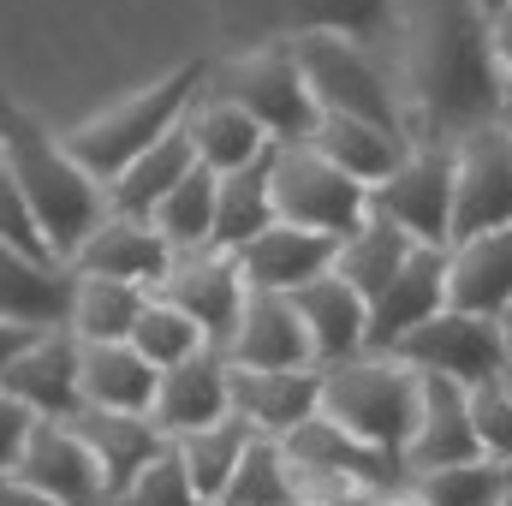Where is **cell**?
<instances>
[{"mask_svg": "<svg viewBox=\"0 0 512 506\" xmlns=\"http://www.w3.org/2000/svg\"><path fill=\"white\" fill-rule=\"evenodd\" d=\"M382 60L399 84L411 143L459 149L507 114L483 0H393V42Z\"/></svg>", "mask_w": 512, "mask_h": 506, "instance_id": "cell-1", "label": "cell"}, {"mask_svg": "<svg viewBox=\"0 0 512 506\" xmlns=\"http://www.w3.org/2000/svg\"><path fill=\"white\" fill-rule=\"evenodd\" d=\"M0 149H6V167H12V179H18V191H24V203H30V215H36L54 262H72L84 251V239L114 215L108 185L90 179L66 155V143L54 131L42 120H30L6 96H0Z\"/></svg>", "mask_w": 512, "mask_h": 506, "instance_id": "cell-2", "label": "cell"}, {"mask_svg": "<svg viewBox=\"0 0 512 506\" xmlns=\"http://www.w3.org/2000/svg\"><path fill=\"white\" fill-rule=\"evenodd\" d=\"M203 78H209V66H203V60L173 66V72H167V78H155L149 90H137V96H126V102H114V108H102V114L78 120V126L60 137V143H66V155H72L90 179L114 185L137 155H149L167 131L185 126V114L197 108V90H209Z\"/></svg>", "mask_w": 512, "mask_h": 506, "instance_id": "cell-3", "label": "cell"}, {"mask_svg": "<svg viewBox=\"0 0 512 506\" xmlns=\"http://www.w3.org/2000/svg\"><path fill=\"white\" fill-rule=\"evenodd\" d=\"M322 417L405 459V441L417 435V417H423V376L382 352L334 364V370H322Z\"/></svg>", "mask_w": 512, "mask_h": 506, "instance_id": "cell-4", "label": "cell"}, {"mask_svg": "<svg viewBox=\"0 0 512 506\" xmlns=\"http://www.w3.org/2000/svg\"><path fill=\"white\" fill-rule=\"evenodd\" d=\"M292 54L304 66V84H310L322 120H364V126L405 131L399 84H393V72L376 48H358L340 36H292Z\"/></svg>", "mask_w": 512, "mask_h": 506, "instance_id": "cell-5", "label": "cell"}, {"mask_svg": "<svg viewBox=\"0 0 512 506\" xmlns=\"http://www.w3.org/2000/svg\"><path fill=\"white\" fill-rule=\"evenodd\" d=\"M209 96L245 108L256 126L268 131L274 149L316 143V131H322V108H316V96L304 84V66H298L292 42H268V48L245 54V60H233L221 72V84H209Z\"/></svg>", "mask_w": 512, "mask_h": 506, "instance_id": "cell-6", "label": "cell"}, {"mask_svg": "<svg viewBox=\"0 0 512 506\" xmlns=\"http://www.w3.org/2000/svg\"><path fill=\"white\" fill-rule=\"evenodd\" d=\"M274 215L286 227L346 245L370 221V185L340 173L316 143H286V149H274Z\"/></svg>", "mask_w": 512, "mask_h": 506, "instance_id": "cell-7", "label": "cell"}, {"mask_svg": "<svg viewBox=\"0 0 512 506\" xmlns=\"http://www.w3.org/2000/svg\"><path fill=\"white\" fill-rule=\"evenodd\" d=\"M393 358L411 364L417 376H441V381H459V387H483V381L507 376L512 346H507V328H501V322H489V316H465V310H441L435 322H423L417 334H405Z\"/></svg>", "mask_w": 512, "mask_h": 506, "instance_id": "cell-8", "label": "cell"}, {"mask_svg": "<svg viewBox=\"0 0 512 506\" xmlns=\"http://www.w3.org/2000/svg\"><path fill=\"white\" fill-rule=\"evenodd\" d=\"M370 215L393 221L423 251H447L453 245V149L411 143L399 173L370 191Z\"/></svg>", "mask_w": 512, "mask_h": 506, "instance_id": "cell-9", "label": "cell"}, {"mask_svg": "<svg viewBox=\"0 0 512 506\" xmlns=\"http://www.w3.org/2000/svg\"><path fill=\"white\" fill-rule=\"evenodd\" d=\"M501 227H512V137L489 126L453 149V245Z\"/></svg>", "mask_w": 512, "mask_h": 506, "instance_id": "cell-10", "label": "cell"}, {"mask_svg": "<svg viewBox=\"0 0 512 506\" xmlns=\"http://www.w3.org/2000/svg\"><path fill=\"white\" fill-rule=\"evenodd\" d=\"M155 298H167L173 310H185V316L203 328L209 352L227 358V340H233V328H239V316H245L251 286H245V268H239L233 251H197V256H179V262H173V274L161 280Z\"/></svg>", "mask_w": 512, "mask_h": 506, "instance_id": "cell-11", "label": "cell"}, {"mask_svg": "<svg viewBox=\"0 0 512 506\" xmlns=\"http://www.w3.org/2000/svg\"><path fill=\"white\" fill-rule=\"evenodd\" d=\"M12 477L30 483L36 495H48L54 506H114L96 453L84 447V435L72 423H30Z\"/></svg>", "mask_w": 512, "mask_h": 506, "instance_id": "cell-12", "label": "cell"}, {"mask_svg": "<svg viewBox=\"0 0 512 506\" xmlns=\"http://www.w3.org/2000/svg\"><path fill=\"white\" fill-rule=\"evenodd\" d=\"M0 393L12 405H24L36 423H72L84 411V381H78V334L60 328V334H36L12 370L0 376Z\"/></svg>", "mask_w": 512, "mask_h": 506, "instance_id": "cell-13", "label": "cell"}, {"mask_svg": "<svg viewBox=\"0 0 512 506\" xmlns=\"http://www.w3.org/2000/svg\"><path fill=\"white\" fill-rule=\"evenodd\" d=\"M78 274L66 262H42L12 245H0V322L24 334H60L72 328Z\"/></svg>", "mask_w": 512, "mask_h": 506, "instance_id": "cell-14", "label": "cell"}, {"mask_svg": "<svg viewBox=\"0 0 512 506\" xmlns=\"http://www.w3.org/2000/svg\"><path fill=\"white\" fill-rule=\"evenodd\" d=\"M280 447H286V459H292V465H310V471L346 477V483L376 489V495H399V489H411V471H405V459H399V453H382V447H370V441L346 435V429H340V423H328V417H310V423H304V429H292Z\"/></svg>", "mask_w": 512, "mask_h": 506, "instance_id": "cell-15", "label": "cell"}, {"mask_svg": "<svg viewBox=\"0 0 512 506\" xmlns=\"http://www.w3.org/2000/svg\"><path fill=\"white\" fill-rule=\"evenodd\" d=\"M477 459H483V441L471 429V387L423 376V417H417V435L405 441L411 483L435 477V471H453V465H477Z\"/></svg>", "mask_w": 512, "mask_h": 506, "instance_id": "cell-16", "label": "cell"}, {"mask_svg": "<svg viewBox=\"0 0 512 506\" xmlns=\"http://www.w3.org/2000/svg\"><path fill=\"white\" fill-rule=\"evenodd\" d=\"M233 417V364L221 352H197L191 364L179 370H161L155 387V405H149V423L167 435V441H185L209 423Z\"/></svg>", "mask_w": 512, "mask_h": 506, "instance_id": "cell-17", "label": "cell"}, {"mask_svg": "<svg viewBox=\"0 0 512 506\" xmlns=\"http://www.w3.org/2000/svg\"><path fill=\"white\" fill-rule=\"evenodd\" d=\"M227 364L233 370H316L298 304L280 298V292H251L245 316H239V328L227 340Z\"/></svg>", "mask_w": 512, "mask_h": 506, "instance_id": "cell-18", "label": "cell"}, {"mask_svg": "<svg viewBox=\"0 0 512 506\" xmlns=\"http://www.w3.org/2000/svg\"><path fill=\"white\" fill-rule=\"evenodd\" d=\"M66 268L72 274H96V280H126V286H143V292H161V280L173 274V251H167V239L149 221L108 215Z\"/></svg>", "mask_w": 512, "mask_h": 506, "instance_id": "cell-19", "label": "cell"}, {"mask_svg": "<svg viewBox=\"0 0 512 506\" xmlns=\"http://www.w3.org/2000/svg\"><path fill=\"white\" fill-rule=\"evenodd\" d=\"M447 310V251H411V262L393 274L382 298L370 304V352L393 358L405 334H417L423 322H435Z\"/></svg>", "mask_w": 512, "mask_h": 506, "instance_id": "cell-20", "label": "cell"}, {"mask_svg": "<svg viewBox=\"0 0 512 506\" xmlns=\"http://www.w3.org/2000/svg\"><path fill=\"white\" fill-rule=\"evenodd\" d=\"M233 417H245L262 441H286L322 417V370H233Z\"/></svg>", "mask_w": 512, "mask_h": 506, "instance_id": "cell-21", "label": "cell"}, {"mask_svg": "<svg viewBox=\"0 0 512 506\" xmlns=\"http://www.w3.org/2000/svg\"><path fill=\"white\" fill-rule=\"evenodd\" d=\"M292 304L304 316L316 370H334V364H352V358L370 352V298H358L340 274L310 280L304 292H292Z\"/></svg>", "mask_w": 512, "mask_h": 506, "instance_id": "cell-22", "label": "cell"}, {"mask_svg": "<svg viewBox=\"0 0 512 506\" xmlns=\"http://www.w3.org/2000/svg\"><path fill=\"white\" fill-rule=\"evenodd\" d=\"M334 256H340L334 239L274 221L262 239H251V245L239 251V268H245V286H251V292H280V298H292V292H304L310 280L334 274Z\"/></svg>", "mask_w": 512, "mask_h": 506, "instance_id": "cell-23", "label": "cell"}, {"mask_svg": "<svg viewBox=\"0 0 512 506\" xmlns=\"http://www.w3.org/2000/svg\"><path fill=\"white\" fill-rule=\"evenodd\" d=\"M447 310L489 316V322L512 316V227L447 251Z\"/></svg>", "mask_w": 512, "mask_h": 506, "instance_id": "cell-24", "label": "cell"}, {"mask_svg": "<svg viewBox=\"0 0 512 506\" xmlns=\"http://www.w3.org/2000/svg\"><path fill=\"white\" fill-rule=\"evenodd\" d=\"M72 429L84 435V447L96 453L102 477H108V501H120L131 483L173 447L149 417H126V411H78Z\"/></svg>", "mask_w": 512, "mask_h": 506, "instance_id": "cell-25", "label": "cell"}, {"mask_svg": "<svg viewBox=\"0 0 512 506\" xmlns=\"http://www.w3.org/2000/svg\"><path fill=\"white\" fill-rule=\"evenodd\" d=\"M78 381H84V411L149 417L155 387H161V370H155L131 340H114V346H84V340H78Z\"/></svg>", "mask_w": 512, "mask_h": 506, "instance_id": "cell-26", "label": "cell"}, {"mask_svg": "<svg viewBox=\"0 0 512 506\" xmlns=\"http://www.w3.org/2000/svg\"><path fill=\"white\" fill-rule=\"evenodd\" d=\"M185 131H191V143H197V161H203L215 179L245 173V167H256L262 155H274L268 131L256 126L245 108L221 102V96H209L203 108H191V114H185Z\"/></svg>", "mask_w": 512, "mask_h": 506, "instance_id": "cell-27", "label": "cell"}, {"mask_svg": "<svg viewBox=\"0 0 512 506\" xmlns=\"http://www.w3.org/2000/svg\"><path fill=\"white\" fill-rule=\"evenodd\" d=\"M191 167H203L197 161V143H191V131H167L149 155H137L126 173L108 185V203H114V215H137V221H149L155 209H161V197L191 173Z\"/></svg>", "mask_w": 512, "mask_h": 506, "instance_id": "cell-28", "label": "cell"}, {"mask_svg": "<svg viewBox=\"0 0 512 506\" xmlns=\"http://www.w3.org/2000/svg\"><path fill=\"white\" fill-rule=\"evenodd\" d=\"M280 24L292 36H340V42L387 54L393 0H280Z\"/></svg>", "mask_w": 512, "mask_h": 506, "instance_id": "cell-29", "label": "cell"}, {"mask_svg": "<svg viewBox=\"0 0 512 506\" xmlns=\"http://www.w3.org/2000/svg\"><path fill=\"white\" fill-rule=\"evenodd\" d=\"M274 155H262L245 173H227L215 185V251H245L251 239H262L274 227Z\"/></svg>", "mask_w": 512, "mask_h": 506, "instance_id": "cell-30", "label": "cell"}, {"mask_svg": "<svg viewBox=\"0 0 512 506\" xmlns=\"http://www.w3.org/2000/svg\"><path fill=\"white\" fill-rule=\"evenodd\" d=\"M316 149L340 167V173H352L358 185H387L393 173H399V161L411 155V137L405 131H387V126H364V120H322L316 131Z\"/></svg>", "mask_w": 512, "mask_h": 506, "instance_id": "cell-31", "label": "cell"}, {"mask_svg": "<svg viewBox=\"0 0 512 506\" xmlns=\"http://www.w3.org/2000/svg\"><path fill=\"white\" fill-rule=\"evenodd\" d=\"M251 441H256V429L245 417H221V423H209V429L173 441V447H179V459H185V471H191V489L209 506H221L227 489H233V477H239V465H245V453H251Z\"/></svg>", "mask_w": 512, "mask_h": 506, "instance_id": "cell-32", "label": "cell"}, {"mask_svg": "<svg viewBox=\"0 0 512 506\" xmlns=\"http://www.w3.org/2000/svg\"><path fill=\"white\" fill-rule=\"evenodd\" d=\"M215 173L209 167H191L167 197H161V209L149 215V227L167 239V251L173 262L179 256H197V251H215Z\"/></svg>", "mask_w": 512, "mask_h": 506, "instance_id": "cell-33", "label": "cell"}, {"mask_svg": "<svg viewBox=\"0 0 512 506\" xmlns=\"http://www.w3.org/2000/svg\"><path fill=\"white\" fill-rule=\"evenodd\" d=\"M411 251H417V245H411L393 221L370 215V221H364V227L340 245V256H334V274H340L358 298H370V304H376L387 286H393V274L411 262Z\"/></svg>", "mask_w": 512, "mask_h": 506, "instance_id": "cell-34", "label": "cell"}, {"mask_svg": "<svg viewBox=\"0 0 512 506\" xmlns=\"http://www.w3.org/2000/svg\"><path fill=\"white\" fill-rule=\"evenodd\" d=\"M149 292L126 286V280H96V274H78V304H72V334L84 346H114L131 340L137 316H143Z\"/></svg>", "mask_w": 512, "mask_h": 506, "instance_id": "cell-35", "label": "cell"}, {"mask_svg": "<svg viewBox=\"0 0 512 506\" xmlns=\"http://www.w3.org/2000/svg\"><path fill=\"white\" fill-rule=\"evenodd\" d=\"M131 346H137L155 370H179V364H191L197 352H209L203 328H197L185 310H173L167 298H155V292H149V304H143V316H137V328H131Z\"/></svg>", "mask_w": 512, "mask_h": 506, "instance_id": "cell-36", "label": "cell"}, {"mask_svg": "<svg viewBox=\"0 0 512 506\" xmlns=\"http://www.w3.org/2000/svg\"><path fill=\"white\" fill-rule=\"evenodd\" d=\"M221 506H298V495H292V465H286V447L256 435Z\"/></svg>", "mask_w": 512, "mask_h": 506, "instance_id": "cell-37", "label": "cell"}, {"mask_svg": "<svg viewBox=\"0 0 512 506\" xmlns=\"http://www.w3.org/2000/svg\"><path fill=\"white\" fill-rule=\"evenodd\" d=\"M429 506H501L512 495L507 471L495 459H477V465H453V471H435V477H417L411 483Z\"/></svg>", "mask_w": 512, "mask_h": 506, "instance_id": "cell-38", "label": "cell"}, {"mask_svg": "<svg viewBox=\"0 0 512 506\" xmlns=\"http://www.w3.org/2000/svg\"><path fill=\"white\" fill-rule=\"evenodd\" d=\"M114 506H209L197 489H191V471H185V459H179V447H167L137 483H131L126 495Z\"/></svg>", "mask_w": 512, "mask_h": 506, "instance_id": "cell-39", "label": "cell"}, {"mask_svg": "<svg viewBox=\"0 0 512 506\" xmlns=\"http://www.w3.org/2000/svg\"><path fill=\"white\" fill-rule=\"evenodd\" d=\"M471 429H477V441H483V459H495V465H512V393L507 381H483V387H471Z\"/></svg>", "mask_w": 512, "mask_h": 506, "instance_id": "cell-40", "label": "cell"}, {"mask_svg": "<svg viewBox=\"0 0 512 506\" xmlns=\"http://www.w3.org/2000/svg\"><path fill=\"white\" fill-rule=\"evenodd\" d=\"M0 245L54 262L42 227H36V215H30V203H24V191H18V179H12V167H6V149H0Z\"/></svg>", "mask_w": 512, "mask_h": 506, "instance_id": "cell-41", "label": "cell"}, {"mask_svg": "<svg viewBox=\"0 0 512 506\" xmlns=\"http://www.w3.org/2000/svg\"><path fill=\"white\" fill-rule=\"evenodd\" d=\"M30 423H36V417H30L24 405H12V399L0 393V477H6L12 465H18V453H24V435H30Z\"/></svg>", "mask_w": 512, "mask_h": 506, "instance_id": "cell-42", "label": "cell"}, {"mask_svg": "<svg viewBox=\"0 0 512 506\" xmlns=\"http://www.w3.org/2000/svg\"><path fill=\"white\" fill-rule=\"evenodd\" d=\"M489 48H495V72H501V90L512 102V6L489 18Z\"/></svg>", "mask_w": 512, "mask_h": 506, "instance_id": "cell-43", "label": "cell"}, {"mask_svg": "<svg viewBox=\"0 0 512 506\" xmlns=\"http://www.w3.org/2000/svg\"><path fill=\"white\" fill-rule=\"evenodd\" d=\"M0 506H54V501H48V495H36L30 483H18V477L6 471V477H0Z\"/></svg>", "mask_w": 512, "mask_h": 506, "instance_id": "cell-44", "label": "cell"}, {"mask_svg": "<svg viewBox=\"0 0 512 506\" xmlns=\"http://www.w3.org/2000/svg\"><path fill=\"white\" fill-rule=\"evenodd\" d=\"M30 340H36V334H24V328H6V322H0V376L12 370V358H18Z\"/></svg>", "mask_w": 512, "mask_h": 506, "instance_id": "cell-45", "label": "cell"}, {"mask_svg": "<svg viewBox=\"0 0 512 506\" xmlns=\"http://www.w3.org/2000/svg\"><path fill=\"white\" fill-rule=\"evenodd\" d=\"M334 506H382V495H376V489H352L346 501H334Z\"/></svg>", "mask_w": 512, "mask_h": 506, "instance_id": "cell-46", "label": "cell"}, {"mask_svg": "<svg viewBox=\"0 0 512 506\" xmlns=\"http://www.w3.org/2000/svg\"><path fill=\"white\" fill-rule=\"evenodd\" d=\"M382 506H429L417 489H399V495H382Z\"/></svg>", "mask_w": 512, "mask_h": 506, "instance_id": "cell-47", "label": "cell"}, {"mask_svg": "<svg viewBox=\"0 0 512 506\" xmlns=\"http://www.w3.org/2000/svg\"><path fill=\"white\" fill-rule=\"evenodd\" d=\"M512 0H483V12H489V18H495V12H507Z\"/></svg>", "mask_w": 512, "mask_h": 506, "instance_id": "cell-48", "label": "cell"}, {"mask_svg": "<svg viewBox=\"0 0 512 506\" xmlns=\"http://www.w3.org/2000/svg\"><path fill=\"white\" fill-rule=\"evenodd\" d=\"M501 126H507V137H512V102H507V114H501Z\"/></svg>", "mask_w": 512, "mask_h": 506, "instance_id": "cell-49", "label": "cell"}, {"mask_svg": "<svg viewBox=\"0 0 512 506\" xmlns=\"http://www.w3.org/2000/svg\"><path fill=\"white\" fill-rule=\"evenodd\" d=\"M501 328H507V346H512V316H507V322H501Z\"/></svg>", "mask_w": 512, "mask_h": 506, "instance_id": "cell-50", "label": "cell"}, {"mask_svg": "<svg viewBox=\"0 0 512 506\" xmlns=\"http://www.w3.org/2000/svg\"><path fill=\"white\" fill-rule=\"evenodd\" d=\"M501 381H507V393H512V364H507V376H501Z\"/></svg>", "mask_w": 512, "mask_h": 506, "instance_id": "cell-51", "label": "cell"}, {"mask_svg": "<svg viewBox=\"0 0 512 506\" xmlns=\"http://www.w3.org/2000/svg\"><path fill=\"white\" fill-rule=\"evenodd\" d=\"M501 471H507V489H512V465H501Z\"/></svg>", "mask_w": 512, "mask_h": 506, "instance_id": "cell-52", "label": "cell"}, {"mask_svg": "<svg viewBox=\"0 0 512 506\" xmlns=\"http://www.w3.org/2000/svg\"><path fill=\"white\" fill-rule=\"evenodd\" d=\"M501 506H512V495H507V501H501Z\"/></svg>", "mask_w": 512, "mask_h": 506, "instance_id": "cell-53", "label": "cell"}]
</instances>
